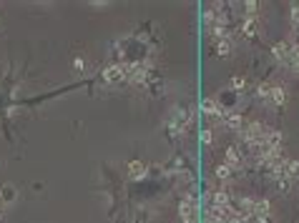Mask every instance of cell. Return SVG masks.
<instances>
[{
    "instance_id": "cell-1",
    "label": "cell",
    "mask_w": 299,
    "mask_h": 223,
    "mask_svg": "<svg viewBox=\"0 0 299 223\" xmlns=\"http://www.w3.org/2000/svg\"><path fill=\"white\" fill-rule=\"evenodd\" d=\"M178 216H181L184 223H199V206L193 196H184L181 203H178Z\"/></svg>"
},
{
    "instance_id": "cell-2",
    "label": "cell",
    "mask_w": 299,
    "mask_h": 223,
    "mask_svg": "<svg viewBox=\"0 0 299 223\" xmlns=\"http://www.w3.org/2000/svg\"><path fill=\"white\" fill-rule=\"evenodd\" d=\"M264 133H266V128L262 126V123H246L244 128H242V138L246 141V143H257V141H262L264 138Z\"/></svg>"
},
{
    "instance_id": "cell-3",
    "label": "cell",
    "mask_w": 299,
    "mask_h": 223,
    "mask_svg": "<svg viewBox=\"0 0 299 223\" xmlns=\"http://www.w3.org/2000/svg\"><path fill=\"white\" fill-rule=\"evenodd\" d=\"M189 121H191V115L186 111H174V118H171V133L174 136H181V133L189 128Z\"/></svg>"
},
{
    "instance_id": "cell-4",
    "label": "cell",
    "mask_w": 299,
    "mask_h": 223,
    "mask_svg": "<svg viewBox=\"0 0 299 223\" xmlns=\"http://www.w3.org/2000/svg\"><path fill=\"white\" fill-rule=\"evenodd\" d=\"M219 118H221V123L227 126L229 130H236V133H242V128L246 126V123H244V118H242V115H236V113H231V111H221V115H219Z\"/></svg>"
},
{
    "instance_id": "cell-5",
    "label": "cell",
    "mask_w": 299,
    "mask_h": 223,
    "mask_svg": "<svg viewBox=\"0 0 299 223\" xmlns=\"http://www.w3.org/2000/svg\"><path fill=\"white\" fill-rule=\"evenodd\" d=\"M126 76V65H108L106 70H103V80L106 83H116V80H121Z\"/></svg>"
},
{
    "instance_id": "cell-6",
    "label": "cell",
    "mask_w": 299,
    "mask_h": 223,
    "mask_svg": "<svg viewBox=\"0 0 299 223\" xmlns=\"http://www.w3.org/2000/svg\"><path fill=\"white\" fill-rule=\"evenodd\" d=\"M272 53H274L277 61L292 63V46H289V43H277V46L272 48Z\"/></svg>"
},
{
    "instance_id": "cell-7",
    "label": "cell",
    "mask_w": 299,
    "mask_h": 223,
    "mask_svg": "<svg viewBox=\"0 0 299 223\" xmlns=\"http://www.w3.org/2000/svg\"><path fill=\"white\" fill-rule=\"evenodd\" d=\"M257 33H259V23H257V18H254V16H249V18L242 23V35L257 38Z\"/></svg>"
},
{
    "instance_id": "cell-8",
    "label": "cell",
    "mask_w": 299,
    "mask_h": 223,
    "mask_svg": "<svg viewBox=\"0 0 299 223\" xmlns=\"http://www.w3.org/2000/svg\"><path fill=\"white\" fill-rule=\"evenodd\" d=\"M201 111H204L209 118H219V115H221V111H219V106H216L214 98H204V100H201Z\"/></svg>"
},
{
    "instance_id": "cell-9",
    "label": "cell",
    "mask_w": 299,
    "mask_h": 223,
    "mask_svg": "<svg viewBox=\"0 0 299 223\" xmlns=\"http://www.w3.org/2000/svg\"><path fill=\"white\" fill-rule=\"evenodd\" d=\"M269 103L277 108H281L284 103H287V91L284 88H272V93H269Z\"/></svg>"
},
{
    "instance_id": "cell-10",
    "label": "cell",
    "mask_w": 299,
    "mask_h": 223,
    "mask_svg": "<svg viewBox=\"0 0 299 223\" xmlns=\"http://www.w3.org/2000/svg\"><path fill=\"white\" fill-rule=\"evenodd\" d=\"M128 173H131L133 181H141V178L146 175V166H143L141 160H131L128 163Z\"/></svg>"
},
{
    "instance_id": "cell-11",
    "label": "cell",
    "mask_w": 299,
    "mask_h": 223,
    "mask_svg": "<svg viewBox=\"0 0 299 223\" xmlns=\"http://www.w3.org/2000/svg\"><path fill=\"white\" fill-rule=\"evenodd\" d=\"M231 50H234V46H231V40H229V38L216 40V53H219L221 58H229V55H231Z\"/></svg>"
},
{
    "instance_id": "cell-12",
    "label": "cell",
    "mask_w": 299,
    "mask_h": 223,
    "mask_svg": "<svg viewBox=\"0 0 299 223\" xmlns=\"http://www.w3.org/2000/svg\"><path fill=\"white\" fill-rule=\"evenodd\" d=\"M227 166H229V168H239V166H242L239 148H229V151H227Z\"/></svg>"
},
{
    "instance_id": "cell-13",
    "label": "cell",
    "mask_w": 299,
    "mask_h": 223,
    "mask_svg": "<svg viewBox=\"0 0 299 223\" xmlns=\"http://www.w3.org/2000/svg\"><path fill=\"white\" fill-rule=\"evenodd\" d=\"M211 206H216V208H229V193H227V191H216Z\"/></svg>"
},
{
    "instance_id": "cell-14",
    "label": "cell",
    "mask_w": 299,
    "mask_h": 223,
    "mask_svg": "<svg viewBox=\"0 0 299 223\" xmlns=\"http://www.w3.org/2000/svg\"><path fill=\"white\" fill-rule=\"evenodd\" d=\"M214 175L219 178V181H229V178H231V168L227 166V163H224V166H216Z\"/></svg>"
},
{
    "instance_id": "cell-15",
    "label": "cell",
    "mask_w": 299,
    "mask_h": 223,
    "mask_svg": "<svg viewBox=\"0 0 299 223\" xmlns=\"http://www.w3.org/2000/svg\"><path fill=\"white\" fill-rule=\"evenodd\" d=\"M272 88H274V85H269V83H262V85L257 88V96H259L262 100H269V93H272Z\"/></svg>"
},
{
    "instance_id": "cell-16",
    "label": "cell",
    "mask_w": 299,
    "mask_h": 223,
    "mask_svg": "<svg viewBox=\"0 0 299 223\" xmlns=\"http://www.w3.org/2000/svg\"><path fill=\"white\" fill-rule=\"evenodd\" d=\"M231 88H234V91H239V93H242L244 88H246V78H242V76H234V78H231Z\"/></svg>"
},
{
    "instance_id": "cell-17",
    "label": "cell",
    "mask_w": 299,
    "mask_h": 223,
    "mask_svg": "<svg viewBox=\"0 0 299 223\" xmlns=\"http://www.w3.org/2000/svg\"><path fill=\"white\" fill-rule=\"evenodd\" d=\"M73 70H76V73H83V70H86V61H83V55H76V58H73Z\"/></svg>"
},
{
    "instance_id": "cell-18",
    "label": "cell",
    "mask_w": 299,
    "mask_h": 223,
    "mask_svg": "<svg viewBox=\"0 0 299 223\" xmlns=\"http://www.w3.org/2000/svg\"><path fill=\"white\" fill-rule=\"evenodd\" d=\"M289 186H292V178H287V175L277 178V188H279V191H289Z\"/></svg>"
},
{
    "instance_id": "cell-19",
    "label": "cell",
    "mask_w": 299,
    "mask_h": 223,
    "mask_svg": "<svg viewBox=\"0 0 299 223\" xmlns=\"http://www.w3.org/2000/svg\"><path fill=\"white\" fill-rule=\"evenodd\" d=\"M292 23H294V28H299V3L292 5Z\"/></svg>"
},
{
    "instance_id": "cell-20",
    "label": "cell",
    "mask_w": 299,
    "mask_h": 223,
    "mask_svg": "<svg viewBox=\"0 0 299 223\" xmlns=\"http://www.w3.org/2000/svg\"><path fill=\"white\" fill-rule=\"evenodd\" d=\"M201 141H204L206 145H211V143H214V136H211V130H204V133H201Z\"/></svg>"
},
{
    "instance_id": "cell-21",
    "label": "cell",
    "mask_w": 299,
    "mask_h": 223,
    "mask_svg": "<svg viewBox=\"0 0 299 223\" xmlns=\"http://www.w3.org/2000/svg\"><path fill=\"white\" fill-rule=\"evenodd\" d=\"M244 8H246V13H257V8H259V5L254 3V0H249V3H246Z\"/></svg>"
},
{
    "instance_id": "cell-22",
    "label": "cell",
    "mask_w": 299,
    "mask_h": 223,
    "mask_svg": "<svg viewBox=\"0 0 299 223\" xmlns=\"http://www.w3.org/2000/svg\"><path fill=\"white\" fill-rule=\"evenodd\" d=\"M292 65H294V70H297V73H299V58H297V61H294V63H292Z\"/></svg>"
},
{
    "instance_id": "cell-23",
    "label": "cell",
    "mask_w": 299,
    "mask_h": 223,
    "mask_svg": "<svg viewBox=\"0 0 299 223\" xmlns=\"http://www.w3.org/2000/svg\"><path fill=\"white\" fill-rule=\"evenodd\" d=\"M0 208H3V201H0Z\"/></svg>"
}]
</instances>
